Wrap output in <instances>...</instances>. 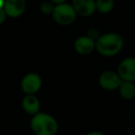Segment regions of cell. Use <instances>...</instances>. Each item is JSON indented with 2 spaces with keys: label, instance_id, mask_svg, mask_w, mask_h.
Wrapping results in <instances>:
<instances>
[{
  "label": "cell",
  "instance_id": "cell-1",
  "mask_svg": "<svg viewBox=\"0 0 135 135\" xmlns=\"http://www.w3.org/2000/svg\"><path fill=\"white\" fill-rule=\"evenodd\" d=\"M123 46V37L117 32L102 34L95 40V49L100 55L107 57L118 55L122 50Z\"/></svg>",
  "mask_w": 135,
  "mask_h": 135
},
{
  "label": "cell",
  "instance_id": "cell-2",
  "mask_svg": "<svg viewBox=\"0 0 135 135\" xmlns=\"http://www.w3.org/2000/svg\"><path fill=\"white\" fill-rule=\"evenodd\" d=\"M31 128L36 135H55L58 129V123L50 115L38 112L32 118Z\"/></svg>",
  "mask_w": 135,
  "mask_h": 135
},
{
  "label": "cell",
  "instance_id": "cell-3",
  "mask_svg": "<svg viewBox=\"0 0 135 135\" xmlns=\"http://www.w3.org/2000/svg\"><path fill=\"white\" fill-rule=\"evenodd\" d=\"M51 15L54 21L58 24L70 25L76 20L78 14L72 5L67 4L65 2L56 5Z\"/></svg>",
  "mask_w": 135,
  "mask_h": 135
},
{
  "label": "cell",
  "instance_id": "cell-4",
  "mask_svg": "<svg viewBox=\"0 0 135 135\" xmlns=\"http://www.w3.org/2000/svg\"><path fill=\"white\" fill-rule=\"evenodd\" d=\"M122 81L135 83V57L129 56L119 62L117 71Z\"/></svg>",
  "mask_w": 135,
  "mask_h": 135
},
{
  "label": "cell",
  "instance_id": "cell-5",
  "mask_svg": "<svg viewBox=\"0 0 135 135\" xmlns=\"http://www.w3.org/2000/svg\"><path fill=\"white\" fill-rule=\"evenodd\" d=\"M122 83L121 78L118 72L113 70H105L102 72L99 77V84L104 90L115 91L119 88Z\"/></svg>",
  "mask_w": 135,
  "mask_h": 135
},
{
  "label": "cell",
  "instance_id": "cell-6",
  "mask_svg": "<svg viewBox=\"0 0 135 135\" xmlns=\"http://www.w3.org/2000/svg\"><path fill=\"white\" fill-rule=\"evenodd\" d=\"M42 86V79L36 73H29L21 81V89L26 94H34Z\"/></svg>",
  "mask_w": 135,
  "mask_h": 135
},
{
  "label": "cell",
  "instance_id": "cell-7",
  "mask_svg": "<svg viewBox=\"0 0 135 135\" xmlns=\"http://www.w3.org/2000/svg\"><path fill=\"white\" fill-rule=\"evenodd\" d=\"M4 10L7 16L10 18H18L23 14L26 8L25 0H5Z\"/></svg>",
  "mask_w": 135,
  "mask_h": 135
},
{
  "label": "cell",
  "instance_id": "cell-8",
  "mask_svg": "<svg viewBox=\"0 0 135 135\" xmlns=\"http://www.w3.org/2000/svg\"><path fill=\"white\" fill-rule=\"evenodd\" d=\"M72 6L78 15L89 17L96 10L95 0H72Z\"/></svg>",
  "mask_w": 135,
  "mask_h": 135
},
{
  "label": "cell",
  "instance_id": "cell-9",
  "mask_svg": "<svg viewBox=\"0 0 135 135\" xmlns=\"http://www.w3.org/2000/svg\"><path fill=\"white\" fill-rule=\"evenodd\" d=\"M74 48L79 54L88 55L95 48V41L90 36H81L74 43Z\"/></svg>",
  "mask_w": 135,
  "mask_h": 135
},
{
  "label": "cell",
  "instance_id": "cell-10",
  "mask_svg": "<svg viewBox=\"0 0 135 135\" xmlns=\"http://www.w3.org/2000/svg\"><path fill=\"white\" fill-rule=\"evenodd\" d=\"M21 105L26 113L30 115H35L40 110V102L34 94H27L22 99Z\"/></svg>",
  "mask_w": 135,
  "mask_h": 135
},
{
  "label": "cell",
  "instance_id": "cell-11",
  "mask_svg": "<svg viewBox=\"0 0 135 135\" xmlns=\"http://www.w3.org/2000/svg\"><path fill=\"white\" fill-rule=\"evenodd\" d=\"M118 90L119 93V95L124 100L129 101L135 97V83L133 81H122L121 84Z\"/></svg>",
  "mask_w": 135,
  "mask_h": 135
},
{
  "label": "cell",
  "instance_id": "cell-12",
  "mask_svg": "<svg viewBox=\"0 0 135 135\" xmlns=\"http://www.w3.org/2000/svg\"><path fill=\"white\" fill-rule=\"evenodd\" d=\"M96 10L102 14H107L115 8L114 0H95Z\"/></svg>",
  "mask_w": 135,
  "mask_h": 135
},
{
  "label": "cell",
  "instance_id": "cell-13",
  "mask_svg": "<svg viewBox=\"0 0 135 135\" xmlns=\"http://www.w3.org/2000/svg\"><path fill=\"white\" fill-rule=\"evenodd\" d=\"M54 5L51 2H44L40 6V10H41L42 13L45 14V15H49V14H52L53 10H54Z\"/></svg>",
  "mask_w": 135,
  "mask_h": 135
},
{
  "label": "cell",
  "instance_id": "cell-14",
  "mask_svg": "<svg viewBox=\"0 0 135 135\" xmlns=\"http://www.w3.org/2000/svg\"><path fill=\"white\" fill-rule=\"evenodd\" d=\"M7 17H8V16H7L4 8H0V25L2 24V23H4V21H6Z\"/></svg>",
  "mask_w": 135,
  "mask_h": 135
},
{
  "label": "cell",
  "instance_id": "cell-15",
  "mask_svg": "<svg viewBox=\"0 0 135 135\" xmlns=\"http://www.w3.org/2000/svg\"><path fill=\"white\" fill-rule=\"evenodd\" d=\"M51 2L55 5H57V4H61V3H65L67 0H50Z\"/></svg>",
  "mask_w": 135,
  "mask_h": 135
},
{
  "label": "cell",
  "instance_id": "cell-16",
  "mask_svg": "<svg viewBox=\"0 0 135 135\" xmlns=\"http://www.w3.org/2000/svg\"><path fill=\"white\" fill-rule=\"evenodd\" d=\"M85 135H105L103 132H100V131H92V132H89Z\"/></svg>",
  "mask_w": 135,
  "mask_h": 135
},
{
  "label": "cell",
  "instance_id": "cell-17",
  "mask_svg": "<svg viewBox=\"0 0 135 135\" xmlns=\"http://www.w3.org/2000/svg\"><path fill=\"white\" fill-rule=\"evenodd\" d=\"M4 4H5V0H0V8H4Z\"/></svg>",
  "mask_w": 135,
  "mask_h": 135
},
{
  "label": "cell",
  "instance_id": "cell-18",
  "mask_svg": "<svg viewBox=\"0 0 135 135\" xmlns=\"http://www.w3.org/2000/svg\"><path fill=\"white\" fill-rule=\"evenodd\" d=\"M134 118H135V113H134Z\"/></svg>",
  "mask_w": 135,
  "mask_h": 135
}]
</instances>
